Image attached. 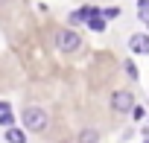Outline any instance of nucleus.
Wrapping results in <instances>:
<instances>
[{
	"label": "nucleus",
	"mask_w": 149,
	"mask_h": 143,
	"mask_svg": "<svg viewBox=\"0 0 149 143\" xmlns=\"http://www.w3.org/2000/svg\"><path fill=\"white\" fill-rule=\"evenodd\" d=\"M132 108H134V94H132V91L120 88V91L111 94V111H114V114H129Z\"/></svg>",
	"instance_id": "3"
},
{
	"label": "nucleus",
	"mask_w": 149,
	"mask_h": 143,
	"mask_svg": "<svg viewBox=\"0 0 149 143\" xmlns=\"http://www.w3.org/2000/svg\"><path fill=\"white\" fill-rule=\"evenodd\" d=\"M102 18H105V21H111V18H120V6H108V9L102 12Z\"/></svg>",
	"instance_id": "11"
},
{
	"label": "nucleus",
	"mask_w": 149,
	"mask_h": 143,
	"mask_svg": "<svg viewBox=\"0 0 149 143\" xmlns=\"http://www.w3.org/2000/svg\"><path fill=\"white\" fill-rule=\"evenodd\" d=\"M85 24H88V26H91L94 32H105V24H108V21H105L102 15H94V18H88Z\"/></svg>",
	"instance_id": "7"
},
{
	"label": "nucleus",
	"mask_w": 149,
	"mask_h": 143,
	"mask_svg": "<svg viewBox=\"0 0 149 143\" xmlns=\"http://www.w3.org/2000/svg\"><path fill=\"white\" fill-rule=\"evenodd\" d=\"M76 143H100V131L97 128H82L79 137H76Z\"/></svg>",
	"instance_id": "6"
},
{
	"label": "nucleus",
	"mask_w": 149,
	"mask_h": 143,
	"mask_svg": "<svg viewBox=\"0 0 149 143\" xmlns=\"http://www.w3.org/2000/svg\"><path fill=\"white\" fill-rule=\"evenodd\" d=\"M21 117H24V126H26V131H44L47 128V111L44 108H35V105H29V108H24L21 111Z\"/></svg>",
	"instance_id": "2"
},
{
	"label": "nucleus",
	"mask_w": 149,
	"mask_h": 143,
	"mask_svg": "<svg viewBox=\"0 0 149 143\" xmlns=\"http://www.w3.org/2000/svg\"><path fill=\"white\" fill-rule=\"evenodd\" d=\"M126 73H129V79H137V67H134V61H126Z\"/></svg>",
	"instance_id": "13"
},
{
	"label": "nucleus",
	"mask_w": 149,
	"mask_h": 143,
	"mask_svg": "<svg viewBox=\"0 0 149 143\" xmlns=\"http://www.w3.org/2000/svg\"><path fill=\"white\" fill-rule=\"evenodd\" d=\"M53 41H56L58 53H76V50L82 47V35H79L76 29H70V26H64V29H56Z\"/></svg>",
	"instance_id": "1"
},
{
	"label": "nucleus",
	"mask_w": 149,
	"mask_h": 143,
	"mask_svg": "<svg viewBox=\"0 0 149 143\" xmlns=\"http://www.w3.org/2000/svg\"><path fill=\"white\" fill-rule=\"evenodd\" d=\"M67 21H70V26H79V24H85V18H82V12H79V9H76V12H70V18H67Z\"/></svg>",
	"instance_id": "10"
},
{
	"label": "nucleus",
	"mask_w": 149,
	"mask_h": 143,
	"mask_svg": "<svg viewBox=\"0 0 149 143\" xmlns=\"http://www.w3.org/2000/svg\"><path fill=\"white\" fill-rule=\"evenodd\" d=\"M137 18L149 26V0H137Z\"/></svg>",
	"instance_id": "8"
},
{
	"label": "nucleus",
	"mask_w": 149,
	"mask_h": 143,
	"mask_svg": "<svg viewBox=\"0 0 149 143\" xmlns=\"http://www.w3.org/2000/svg\"><path fill=\"white\" fill-rule=\"evenodd\" d=\"M6 108H9V105H6V102H3V99H0V111H6Z\"/></svg>",
	"instance_id": "14"
},
{
	"label": "nucleus",
	"mask_w": 149,
	"mask_h": 143,
	"mask_svg": "<svg viewBox=\"0 0 149 143\" xmlns=\"http://www.w3.org/2000/svg\"><path fill=\"white\" fill-rule=\"evenodd\" d=\"M6 143H26V134L21 131V128H15V126H6Z\"/></svg>",
	"instance_id": "5"
},
{
	"label": "nucleus",
	"mask_w": 149,
	"mask_h": 143,
	"mask_svg": "<svg viewBox=\"0 0 149 143\" xmlns=\"http://www.w3.org/2000/svg\"><path fill=\"white\" fill-rule=\"evenodd\" d=\"M129 50L132 53H137V56H149V35H132L129 38Z\"/></svg>",
	"instance_id": "4"
},
{
	"label": "nucleus",
	"mask_w": 149,
	"mask_h": 143,
	"mask_svg": "<svg viewBox=\"0 0 149 143\" xmlns=\"http://www.w3.org/2000/svg\"><path fill=\"white\" fill-rule=\"evenodd\" d=\"M146 143H149V134H146Z\"/></svg>",
	"instance_id": "15"
},
{
	"label": "nucleus",
	"mask_w": 149,
	"mask_h": 143,
	"mask_svg": "<svg viewBox=\"0 0 149 143\" xmlns=\"http://www.w3.org/2000/svg\"><path fill=\"white\" fill-rule=\"evenodd\" d=\"M129 114H132V117H134V120H137V123H140V120H143V117H146V108H143V105H134V108H132V111H129Z\"/></svg>",
	"instance_id": "12"
},
{
	"label": "nucleus",
	"mask_w": 149,
	"mask_h": 143,
	"mask_svg": "<svg viewBox=\"0 0 149 143\" xmlns=\"http://www.w3.org/2000/svg\"><path fill=\"white\" fill-rule=\"evenodd\" d=\"M0 126H15V114H12V108L0 111Z\"/></svg>",
	"instance_id": "9"
}]
</instances>
